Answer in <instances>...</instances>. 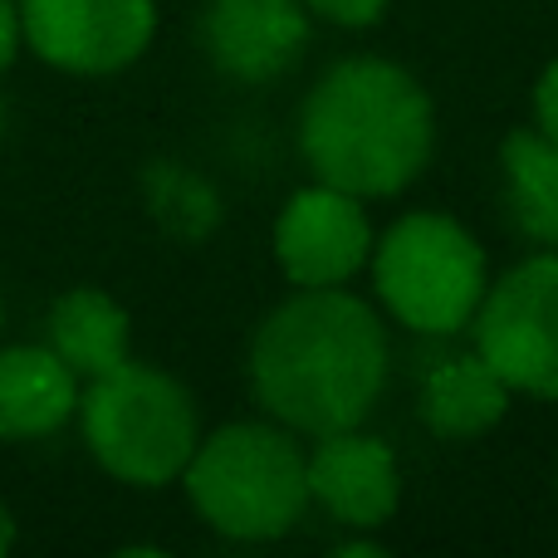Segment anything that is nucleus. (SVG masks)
I'll use <instances>...</instances> for the list:
<instances>
[{
	"label": "nucleus",
	"instance_id": "obj_1",
	"mask_svg": "<svg viewBox=\"0 0 558 558\" xmlns=\"http://www.w3.org/2000/svg\"><path fill=\"white\" fill-rule=\"evenodd\" d=\"M251 383L260 407L299 436L363 426L387 387L383 318L333 289H299L251 343Z\"/></svg>",
	"mask_w": 558,
	"mask_h": 558
},
{
	"label": "nucleus",
	"instance_id": "obj_2",
	"mask_svg": "<svg viewBox=\"0 0 558 558\" xmlns=\"http://www.w3.org/2000/svg\"><path fill=\"white\" fill-rule=\"evenodd\" d=\"M299 147L318 182L363 202L397 196L432 162V98L402 64L343 59L308 88L299 113Z\"/></svg>",
	"mask_w": 558,
	"mask_h": 558
},
{
	"label": "nucleus",
	"instance_id": "obj_3",
	"mask_svg": "<svg viewBox=\"0 0 558 558\" xmlns=\"http://www.w3.org/2000/svg\"><path fill=\"white\" fill-rule=\"evenodd\" d=\"M182 485L216 534L265 544L304 520L308 456L299 451L289 426L235 422L196 441Z\"/></svg>",
	"mask_w": 558,
	"mask_h": 558
},
{
	"label": "nucleus",
	"instance_id": "obj_4",
	"mask_svg": "<svg viewBox=\"0 0 558 558\" xmlns=\"http://www.w3.org/2000/svg\"><path fill=\"white\" fill-rule=\"evenodd\" d=\"M78 416H84V441L94 461L113 481L137 485V490L182 481L202 441L192 392L177 377L143 363H123L94 377L88 392L78 397Z\"/></svg>",
	"mask_w": 558,
	"mask_h": 558
},
{
	"label": "nucleus",
	"instance_id": "obj_5",
	"mask_svg": "<svg viewBox=\"0 0 558 558\" xmlns=\"http://www.w3.org/2000/svg\"><path fill=\"white\" fill-rule=\"evenodd\" d=\"M373 284L377 299L397 324L412 333L451 338L471 328L481 308L490 275L485 251L461 221L441 211H412L387 226V235L373 245Z\"/></svg>",
	"mask_w": 558,
	"mask_h": 558
},
{
	"label": "nucleus",
	"instance_id": "obj_6",
	"mask_svg": "<svg viewBox=\"0 0 558 558\" xmlns=\"http://www.w3.org/2000/svg\"><path fill=\"white\" fill-rule=\"evenodd\" d=\"M475 353L524 397H558V251H539L485 289Z\"/></svg>",
	"mask_w": 558,
	"mask_h": 558
},
{
	"label": "nucleus",
	"instance_id": "obj_7",
	"mask_svg": "<svg viewBox=\"0 0 558 558\" xmlns=\"http://www.w3.org/2000/svg\"><path fill=\"white\" fill-rule=\"evenodd\" d=\"M25 45L69 74H113L143 59L157 0H20Z\"/></svg>",
	"mask_w": 558,
	"mask_h": 558
},
{
	"label": "nucleus",
	"instance_id": "obj_8",
	"mask_svg": "<svg viewBox=\"0 0 558 558\" xmlns=\"http://www.w3.org/2000/svg\"><path fill=\"white\" fill-rule=\"evenodd\" d=\"M373 221L363 196L314 182L284 202L275 221V260L289 284L299 289H333L348 284L373 260Z\"/></svg>",
	"mask_w": 558,
	"mask_h": 558
},
{
	"label": "nucleus",
	"instance_id": "obj_9",
	"mask_svg": "<svg viewBox=\"0 0 558 558\" xmlns=\"http://www.w3.org/2000/svg\"><path fill=\"white\" fill-rule=\"evenodd\" d=\"M308 451V500L324 505L348 530H383L402 500V471L387 441L357 432H328L314 436Z\"/></svg>",
	"mask_w": 558,
	"mask_h": 558
},
{
	"label": "nucleus",
	"instance_id": "obj_10",
	"mask_svg": "<svg viewBox=\"0 0 558 558\" xmlns=\"http://www.w3.org/2000/svg\"><path fill=\"white\" fill-rule=\"evenodd\" d=\"M308 45V10L299 0H211L206 54L226 78L270 84L299 64Z\"/></svg>",
	"mask_w": 558,
	"mask_h": 558
},
{
	"label": "nucleus",
	"instance_id": "obj_11",
	"mask_svg": "<svg viewBox=\"0 0 558 558\" xmlns=\"http://www.w3.org/2000/svg\"><path fill=\"white\" fill-rule=\"evenodd\" d=\"M78 412V377L54 348H0V441L54 436Z\"/></svg>",
	"mask_w": 558,
	"mask_h": 558
},
{
	"label": "nucleus",
	"instance_id": "obj_12",
	"mask_svg": "<svg viewBox=\"0 0 558 558\" xmlns=\"http://www.w3.org/2000/svg\"><path fill=\"white\" fill-rule=\"evenodd\" d=\"M514 387L481 353H456L426 367L422 377V422L441 441H471L510 412Z\"/></svg>",
	"mask_w": 558,
	"mask_h": 558
},
{
	"label": "nucleus",
	"instance_id": "obj_13",
	"mask_svg": "<svg viewBox=\"0 0 558 558\" xmlns=\"http://www.w3.org/2000/svg\"><path fill=\"white\" fill-rule=\"evenodd\" d=\"M49 348L74 367V377H104L128 363V314L104 289H69L49 308Z\"/></svg>",
	"mask_w": 558,
	"mask_h": 558
},
{
	"label": "nucleus",
	"instance_id": "obj_14",
	"mask_svg": "<svg viewBox=\"0 0 558 558\" xmlns=\"http://www.w3.org/2000/svg\"><path fill=\"white\" fill-rule=\"evenodd\" d=\"M505 167V206L520 235L558 251V143L539 128H514L500 147Z\"/></svg>",
	"mask_w": 558,
	"mask_h": 558
},
{
	"label": "nucleus",
	"instance_id": "obj_15",
	"mask_svg": "<svg viewBox=\"0 0 558 558\" xmlns=\"http://www.w3.org/2000/svg\"><path fill=\"white\" fill-rule=\"evenodd\" d=\"M314 15H324L328 25H343V29H363V25H377L383 10L392 0H304Z\"/></svg>",
	"mask_w": 558,
	"mask_h": 558
},
{
	"label": "nucleus",
	"instance_id": "obj_16",
	"mask_svg": "<svg viewBox=\"0 0 558 558\" xmlns=\"http://www.w3.org/2000/svg\"><path fill=\"white\" fill-rule=\"evenodd\" d=\"M534 128H539L549 143H558V59L539 74V84H534Z\"/></svg>",
	"mask_w": 558,
	"mask_h": 558
},
{
	"label": "nucleus",
	"instance_id": "obj_17",
	"mask_svg": "<svg viewBox=\"0 0 558 558\" xmlns=\"http://www.w3.org/2000/svg\"><path fill=\"white\" fill-rule=\"evenodd\" d=\"M20 39H25V29H20V5L0 0V74L10 69V59H15Z\"/></svg>",
	"mask_w": 558,
	"mask_h": 558
},
{
	"label": "nucleus",
	"instance_id": "obj_18",
	"mask_svg": "<svg viewBox=\"0 0 558 558\" xmlns=\"http://www.w3.org/2000/svg\"><path fill=\"white\" fill-rule=\"evenodd\" d=\"M15 549V520H10V510L0 505V554Z\"/></svg>",
	"mask_w": 558,
	"mask_h": 558
}]
</instances>
